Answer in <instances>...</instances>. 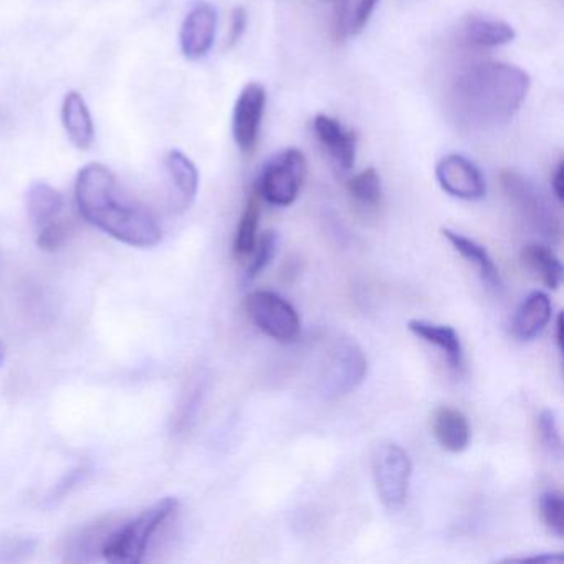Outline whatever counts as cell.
Wrapping results in <instances>:
<instances>
[{
  "instance_id": "6da1fadb",
  "label": "cell",
  "mask_w": 564,
  "mask_h": 564,
  "mask_svg": "<svg viewBox=\"0 0 564 564\" xmlns=\"http://www.w3.org/2000/svg\"><path fill=\"white\" fill-rule=\"evenodd\" d=\"M530 87V75L520 67L477 62L462 68L452 80L448 111L464 131H494L517 117Z\"/></svg>"
},
{
  "instance_id": "7a4b0ae2",
  "label": "cell",
  "mask_w": 564,
  "mask_h": 564,
  "mask_svg": "<svg viewBox=\"0 0 564 564\" xmlns=\"http://www.w3.org/2000/svg\"><path fill=\"white\" fill-rule=\"evenodd\" d=\"M75 200L88 224L127 246L151 249L163 240L153 213L133 199L104 164H88L78 173Z\"/></svg>"
},
{
  "instance_id": "3957f363",
  "label": "cell",
  "mask_w": 564,
  "mask_h": 564,
  "mask_svg": "<svg viewBox=\"0 0 564 564\" xmlns=\"http://www.w3.org/2000/svg\"><path fill=\"white\" fill-rule=\"evenodd\" d=\"M180 511V501L174 497L161 498L131 520L121 521L108 534L101 557L113 564H138L144 561L154 536L170 523Z\"/></svg>"
},
{
  "instance_id": "277c9868",
  "label": "cell",
  "mask_w": 564,
  "mask_h": 564,
  "mask_svg": "<svg viewBox=\"0 0 564 564\" xmlns=\"http://www.w3.org/2000/svg\"><path fill=\"white\" fill-rule=\"evenodd\" d=\"M500 184L511 206L536 232L547 239L560 237V216L530 177L523 176L517 171H501Z\"/></svg>"
},
{
  "instance_id": "5b68a950",
  "label": "cell",
  "mask_w": 564,
  "mask_h": 564,
  "mask_svg": "<svg viewBox=\"0 0 564 564\" xmlns=\"http://www.w3.org/2000/svg\"><path fill=\"white\" fill-rule=\"evenodd\" d=\"M372 477L382 505L399 510L408 501L412 462L401 445L382 442L372 454Z\"/></svg>"
},
{
  "instance_id": "8992f818",
  "label": "cell",
  "mask_w": 564,
  "mask_h": 564,
  "mask_svg": "<svg viewBox=\"0 0 564 564\" xmlns=\"http://www.w3.org/2000/svg\"><path fill=\"white\" fill-rule=\"evenodd\" d=\"M243 310L250 322L279 343H293L302 332V319L296 310L279 293L256 290L243 299Z\"/></svg>"
},
{
  "instance_id": "52a82bcc",
  "label": "cell",
  "mask_w": 564,
  "mask_h": 564,
  "mask_svg": "<svg viewBox=\"0 0 564 564\" xmlns=\"http://www.w3.org/2000/svg\"><path fill=\"white\" fill-rule=\"evenodd\" d=\"M306 177L305 154L295 148L282 151L263 167L259 177V197L276 207L292 206Z\"/></svg>"
},
{
  "instance_id": "ba28073f",
  "label": "cell",
  "mask_w": 564,
  "mask_h": 564,
  "mask_svg": "<svg viewBox=\"0 0 564 564\" xmlns=\"http://www.w3.org/2000/svg\"><path fill=\"white\" fill-rule=\"evenodd\" d=\"M368 375V358L361 346L343 339L333 351L332 361L323 379V394L328 399L341 398L355 391Z\"/></svg>"
},
{
  "instance_id": "9c48e42d",
  "label": "cell",
  "mask_w": 564,
  "mask_h": 564,
  "mask_svg": "<svg viewBox=\"0 0 564 564\" xmlns=\"http://www.w3.org/2000/svg\"><path fill=\"white\" fill-rule=\"evenodd\" d=\"M265 107V88L253 82L247 84L237 98L232 113V137L246 156H252L256 153Z\"/></svg>"
},
{
  "instance_id": "30bf717a",
  "label": "cell",
  "mask_w": 564,
  "mask_h": 564,
  "mask_svg": "<svg viewBox=\"0 0 564 564\" xmlns=\"http://www.w3.org/2000/svg\"><path fill=\"white\" fill-rule=\"evenodd\" d=\"M435 177L442 191L455 199L480 200L487 194L480 170L462 154H448L438 161Z\"/></svg>"
},
{
  "instance_id": "8fae6325",
  "label": "cell",
  "mask_w": 564,
  "mask_h": 564,
  "mask_svg": "<svg viewBox=\"0 0 564 564\" xmlns=\"http://www.w3.org/2000/svg\"><path fill=\"white\" fill-rule=\"evenodd\" d=\"M217 34V11L207 2L191 9L181 28V51L189 61H200L213 51Z\"/></svg>"
},
{
  "instance_id": "7c38bea8",
  "label": "cell",
  "mask_w": 564,
  "mask_h": 564,
  "mask_svg": "<svg viewBox=\"0 0 564 564\" xmlns=\"http://www.w3.org/2000/svg\"><path fill=\"white\" fill-rule=\"evenodd\" d=\"M313 130L319 144L325 148L336 170L348 173L355 167L358 138L335 118L318 115L313 120Z\"/></svg>"
},
{
  "instance_id": "4fadbf2b",
  "label": "cell",
  "mask_w": 564,
  "mask_h": 564,
  "mask_svg": "<svg viewBox=\"0 0 564 564\" xmlns=\"http://www.w3.org/2000/svg\"><path fill=\"white\" fill-rule=\"evenodd\" d=\"M163 163L173 187L174 206L177 210L189 209L199 193V171L196 164L180 150L167 151Z\"/></svg>"
},
{
  "instance_id": "5bb4252c",
  "label": "cell",
  "mask_w": 564,
  "mask_h": 564,
  "mask_svg": "<svg viewBox=\"0 0 564 564\" xmlns=\"http://www.w3.org/2000/svg\"><path fill=\"white\" fill-rule=\"evenodd\" d=\"M553 316V303L543 292H533L527 296L514 312L511 333L520 341H531L541 335Z\"/></svg>"
},
{
  "instance_id": "9a60e30c",
  "label": "cell",
  "mask_w": 564,
  "mask_h": 564,
  "mask_svg": "<svg viewBox=\"0 0 564 564\" xmlns=\"http://www.w3.org/2000/svg\"><path fill=\"white\" fill-rule=\"evenodd\" d=\"M460 37L471 47L495 48L513 42L517 32L508 22L500 19L468 15L462 22Z\"/></svg>"
},
{
  "instance_id": "2e32d148",
  "label": "cell",
  "mask_w": 564,
  "mask_h": 564,
  "mask_svg": "<svg viewBox=\"0 0 564 564\" xmlns=\"http://www.w3.org/2000/svg\"><path fill=\"white\" fill-rule=\"evenodd\" d=\"M432 432L441 447L452 454L464 452L470 444L471 432L467 415L448 405L435 409L432 415Z\"/></svg>"
},
{
  "instance_id": "e0dca14e",
  "label": "cell",
  "mask_w": 564,
  "mask_h": 564,
  "mask_svg": "<svg viewBox=\"0 0 564 564\" xmlns=\"http://www.w3.org/2000/svg\"><path fill=\"white\" fill-rule=\"evenodd\" d=\"M62 123L78 150H90L95 141V123L87 101L78 91H68L62 104Z\"/></svg>"
},
{
  "instance_id": "ac0fdd59",
  "label": "cell",
  "mask_w": 564,
  "mask_h": 564,
  "mask_svg": "<svg viewBox=\"0 0 564 564\" xmlns=\"http://www.w3.org/2000/svg\"><path fill=\"white\" fill-rule=\"evenodd\" d=\"M409 332L422 341L437 348L447 359L452 369H460L464 365V348L460 336L452 326L437 325L425 319H411L408 323Z\"/></svg>"
},
{
  "instance_id": "d6986e66",
  "label": "cell",
  "mask_w": 564,
  "mask_h": 564,
  "mask_svg": "<svg viewBox=\"0 0 564 564\" xmlns=\"http://www.w3.org/2000/svg\"><path fill=\"white\" fill-rule=\"evenodd\" d=\"M442 236L454 247L455 252L460 253L468 263L475 267L478 275H480L481 282H484L488 289L495 290V292L501 290L503 282H501L500 272H498L490 253H488V250L485 249L481 243L470 239V237H465L464 234H458L451 229H442Z\"/></svg>"
},
{
  "instance_id": "ffe728a7",
  "label": "cell",
  "mask_w": 564,
  "mask_h": 564,
  "mask_svg": "<svg viewBox=\"0 0 564 564\" xmlns=\"http://www.w3.org/2000/svg\"><path fill=\"white\" fill-rule=\"evenodd\" d=\"M25 206H28L29 219L35 229L41 230L42 227L57 220L64 216L65 199L61 193L51 184L39 183L31 184L25 196Z\"/></svg>"
},
{
  "instance_id": "44dd1931",
  "label": "cell",
  "mask_w": 564,
  "mask_h": 564,
  "mask_svg": "<svg viewBox=\"0 0 564 564\" xmlns=\"http://www.w3.org/2000/svg\"><path fill=\"white\" fill-rule=\"evenodd\" d=\"M521 262L531 272L536 273L547 289L556 290L561 285L563 265L550 247L541 246V243H528L521 250Z\"/></svg>"
},
{
  "instance_id": "7402d4cb",
  "label": "cell",
  "mask_w": 564,
  "mask_h": 564,
  "mask_svg": "<svg viewBox=\"0 0 564 564\" xmlns=\"http://www.w3.org/2000/svg\"><path fill=\"white\" fill-rule=\"evenodd\" d=\"M111 520L98 521L84 528L80 533L75 534L68 543V560L70 561H90L94 560L95 553L100 554L108 534L113 530Z\"/></svg>"
},
{
  "instance_id": "603a6c76",
  "label": "cell",
  "mask_w": 564,
  "mask_h": 564,
  "mask_svg": "<svg viewBox=\"0 0 564 564\" xmlns=\"http://www.w3.org/2000/svg\"><path fill=\"white\" fill-rule=\"evenodd\" d=\"M260 214H262V209H260L259 194H252L243 207L239 227H237L236 242H234V253L237 259H249L250 253L256 249L257 239H259Z\"/></svg>"
},
{
  "instance_id": "cb8c5ba5",
  "label": "cell",
  "mask_w": 564,
  "mask_h": 564,
  "mask_svg": "<svg viewBox=\"0 0 564 564\" xmlns=\"http://www.w3.org/2000/svg\"><path fill=\"white\" fill-rule=\"evenodd\" d=\"M346 187H348L349 196L362 206L376 207L381 203V176L375 167H368V170L352 176Z\"/></svg>"
},
{
  "instance_id": "d4e9b609",
  "label": "cell",
  "mask_w": 564,
  "mask_h": 564,
  "mask_svg": "<svg viewBox=\"0 0 564 564\" xmlns=\"http://www.w3.org/2000/svg\"><path fill=\"white\" fill-rule=\"evenodd\" d=\"M541 521L554 536H564V500L561 491L546 490L538 500Z\"/></svg>"
},
{
  "instance_id": "484cf974",
  "label": "cell",
  "mask_w": 564,
  "mask_h": 564,
  "mask_svg": "<svg viewBox=\"0 0 564 564\" xmlns=\"http://www.w3.org/2000/svg\"><path fill=\"white\" fill-rule=\"evenodd\" d=\"M207 381L206 378H197L186 392L183 404L177 409L176 419H174V427L176 431L183 432L191 427L203 408L204 398H206Z\"/></svg>"
},
{
  "instance_id": "4316f807",
  "label": "cell",
  "mask_w": 564,
  "mask_h": 564,
  "mask_svg": "<svg viewBox=\"0 0 564 564\" xmlns=\"http://www.w3.org/2000/svg\"><path fill=\"white\" fill-rule=\"evenodd\" d=\"M279 247V236L273 230H267L257 239L256 249L250 253L249 267L246 270V282L256 280L272 262Z\"/></svg>"
},
{
  "instance_id": "83f0119b",
  "label": "cell",
  "mask_w": 564,
  "mask_h": 564,
  "mask_svg": "<svg viewBox=\"0 0 564 564\" xmlns=\"http://www.w3.org/2000/svg\"><path fill=\"white\" fill-rule=\"evenodd\" d=\"M74 229L75 224L70 217H58L54 223L37 230L39 247L42 250H47V252H55V250L62 249L68 242L72 234H74Z\"/></svg>"
},
{
  "instance_id": "f1b7e54d",
  "label": "cell",
  "mask_w": 564,
  "mask_h": 564,
  "mask_svg": "<svg viewBox=\"0 0 564 564\" xmlns=\"http://www.w3.org/2000/svg\"><path fill=\"white\" fill-rule=\"evenodd\" d=\"M538 435H540L541 445L551 457L560 458L563 454V438H561L560 425H557L556 415L550 409H544L538 415Z\"/></svg>"
},
{
  "instance_id": "f546056e",
  "label": "cell",
  "mask_w": 564,
  "mask_h": 564,
  "mask_svg": "<svg viewBox=\"0 0 564 564\" xmlns=\"http://www.w3.org/2000/svg\"><path fill=\"white\" fill-rule=\"evenodd\" d=\"M378 2L379 0H359L355 14L349 19V34H359L365 31Z\"/></svg>"
},
{
  "instance_id": "4dcf8cb0",
  "label": "cell",
  "mask_w": 564,
  "mask_h": 564,
  "mask_svg": "<svg viewBox=\"0 0 564 564\" xmlns=\"http://www.w3.org/2000/svg\"><path fill=\"white\" fill-rule=\"evenodd\" d=\"M247 21H249V18H247V11L242 8V6L234 9L232 14H230L229 39H227V47H236L237 42H239L240 39H242V35L246 34Z\"/></svg>"
},
{
  "instance_id": "1f68e13d",
  "label": "cell",
  "mask_w": 564,
  "mask_h": 564,
  "mask_svg": "<svg viewBox=\"0 0 564 564\" xmlns=\"http://www.w3.org/2000/svg\"><path fill=\"white\" fill-rule=\"evenodd\" d=\"M551 187H553L554 197H556L560 203H563L564 199V163L560 161L556 170L553 173V180H551Z\"/></svg>"
},
{
  "instance_id": "d6a6232c",
  "label": "cell",
  "mask_w": 564,
  "mask_h": 564,
  "mask_svg": "<svg viewBox=\"0 0 564 564\" xmlns=\"http://www.w3.org/2000/svg\"><path fill=\"white\" fill-rule=\"evenodd\" d=\"M563 560L561 556H554V554H541V556L521 557V560L513 561H534V563H560Z\"/></svg>"
},
{
  "instance_id": "836d02e7",
  "label": "cell",
  "mask_w": 564,
  "mask_h": 564,
  "mask_svg": "<svg viewBox=\"0 0 564 564\" xmlns=\"http://www.w3.org/2000/svg\"><path fill=\"white\" fill-rule=\"evenodd\" d=\"M556 345L561 351L563 349V313H560L556 318Z\"/></svg>"
},
{
  "instance_id": "e575fe53",
  "label": "cell",
  "mask_w": 564,
  "mask_h": 564,
  "mask_svg": "<svg viewBox=\"0 0 564 564\" xmlns=\"http://www.w3.org/2000/svg\"><path fill=\"white\" fill-rule=\"evenodd\" d=\"M6 361V345L4 343L0 341V368L4 366Z\"/></svg>"
}]
</instances>
